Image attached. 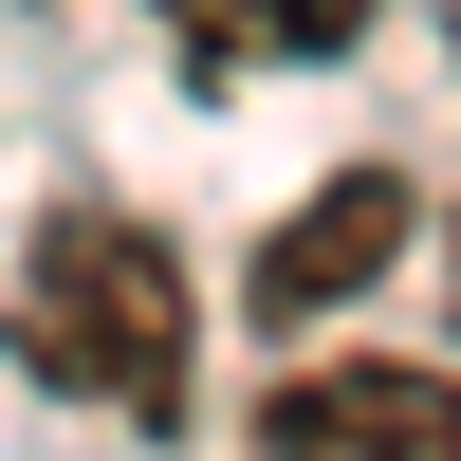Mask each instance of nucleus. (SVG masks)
<instances>
[{
	"label": "nucleus",
	"mask_w": 461,
	"mask_h": 461,
	"mask_svg": "<svg viewBox=\"0 0 461 461\" xmlns=\"http://www.w3.org/2000/svg\"><path fill=\"white\" fill-rule=\"evenodd\" d=\"M185 258L148 240L130 203H37L19 240V351L56 369L74 406H111V425H185Z\"/></svg>",
	"instance_id": "1"
},
{
	"label": "nucleus",
	"mask_w": 461,
	"mask_h": 461,
	"mask_svg": "<svg viewBox=\"0 0 461 461\" xmlns=\"http://www.w3.org/2000/svg\"><path fill=\"white\" fill-rule=\"evenodd\" d=\"M406 221H425V203H406L388 167H351V185H314V203H295L277 240H258V332H314L332 295H369V277L406 258Z\"/></svg>",
	"instance_id": "3"
},
{
	"label": "nucleus",
	"mask_w": 461,
	"mask_h": 461,
	"mask_svg": "<svg viewBox=\"0 0 461 461\" xmlns=\"http://www.w3.org/2000/svg\"><path fill=\"white\" fill-rule=\"evenodd\" d=\"M240 461H461V369H406V351H314L258 388Z\"/></svg>",
	"instance_id": "2"
},
{
	"label": "nucleus",
	"mask_w": 461,
	"mask_h": 461,
	"mask_svg": "<svg viewBox=\"0 0 461 461\" xmlns=\"http://www.w3.org/2000/svg\"><path fill=\"white\" fill-rule=\"evenodd\" d=\"M443 295H461V240H443Z\"/></svg>",
	"instance_id": "5"
},
{
	"label": "nucleus",
	"mask_w": 461,
	"mask_h": 461,
	"mask_svg": "<svg viewBox=\"0 0 461 461\" xmlns=\"http://www.w3.org/2000/svg\"><path fill=\"white\" fill-rule=\"evenodd\" d=\"M148 19H167L203 74H277V56H351L388 0H148Z\"/></svg>",
	"instance_id": "4"
}]
</instances>
